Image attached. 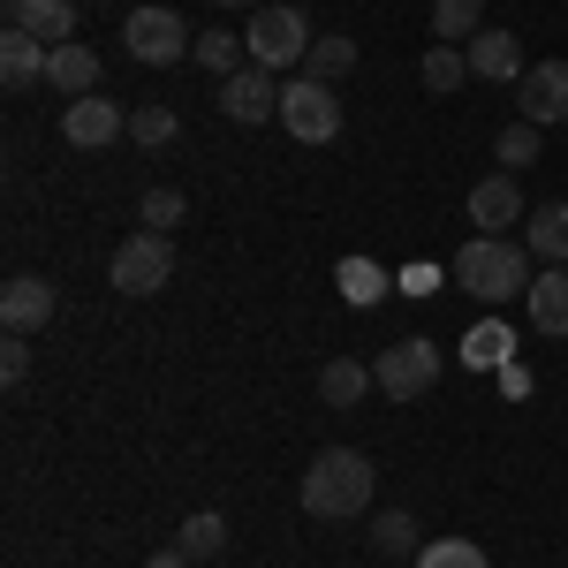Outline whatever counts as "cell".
Listing matches in <instances>:
<instances>
[{
  "mask_svg": "<svg viewBox=\"0 0 568 568\" xmlns=\"http://www.w3.org/2000/svg\"><path fill=\"white\" fill-rule=\"evenodd\" d=\"M372 387H379V379H372V364H356V356H334V364L318 372V394H326V409H356V402H364Z\"/></svg>",
  "mask_w": 568,
  "mask_h": 568,
  "instance_id": "e0dca14e",
  "label": "cell"
},
{
  "mask_svg": "<svg viewBox=\"0 0 568 568\" xmlns=\"http://www.w3.org/2000/svg\"><path fill=\"white\" fill-rule=\"evenodd\" d=\"M417 568H485V546H470V538H433V546H417Z\"/></svg>",
  "mask_w": 568,
  "mask_h": 568,
  "instance_id": "484cf974",
  "label": "cell"
},
{
  "mask_svg": "<svg viewBox=\"0 0 568 568\" xmlns=\"http://www.w3.org/2000/svg\"><path fill=\"white\" fill-rule=\"evenodd\" d=\"M23 372H31V349H23V334H8V349H0V379L23 387Z\"/></svg>",
  "mask_w": 568,
  "mask_h": 568,
  "instance_id": "1f68e13d",
  "label": "cell"
},
{
  "mask_svg": "<svg viewBox=\"0 0 568 568\" xmlns=\"http://www.w3.org/2000/svg\"><path fill=\"white\" fill-rule=\"evenodd\" d=\"M45 84L69 91V99H84V91L99 84V53H91V45H53V61H45Z\"/></svg>",
  "mask_w": 568,
  "mask_h": 568,
  "instance_id": "ac0fdd59",
  "label": "cell"
},
{
  "mask_svg": "<svg viewBox=\"0 0 568 568\" xmlns=\"http://www.w3.org/2000/svg\"><path fill=\"white\" fill-rule=\"evenodd\" d=\"M122 130H130V114H122L114 99H99V91H84V99H69V106H61V136H69V144H84V152L114 144Z\"/></svg>",
  "mask_w": 568,
  "mask_h": 568,
  "instance_id": "9c48e42d",
  "label": "cell"
},
{
  "mask_svg": "<svg viewBox=\"0 0 568 568\" xmlns=\"http://www.w3.org/2000/svg\"><path fill=\"white\" fill-rule=\"evenodd\" d=\"M45 61H53V45H45V39L16 31V23L0 31V84H8V91H31L45 77Z\"/></svg>",
  "mask_w": 568,
  "mask_h": 568,
  "instance_id": "5bb4252c",
  "label": "cell"
},
{
  "mask_svg": "<svg viewBox=\"0 0 568 568\" xmlns=\"http://www.w3.org/2000/svg\"><path fill=\"white\" fill-rule=\"evenodd\" d=\"M8 23L31 31V39H45V45H69V31H77V0H8Z\"/></svg>",
  "mask_w": 568,
  "mask_h": 568,
  "instance_id": "9a60e30c",
  "label": "cell"
},
{
  "mask_svg": "<svg viewBox=\"0 0 568 568\" xmlns=\"http://www.w3.org/2000/svg\"><path fill=\"white\" fill-rule=\"evenodd\" d=\"M53 304H61V296L45 288L39 273H16V281L0 288V326H8V334H31V326L53 318Z\"/></svg>",
  "mask_w": 568,
  "mask_h": 568,
  "instance_id": "7c38bea8",
  "label": "cell"
},
{
  "mask_svg": "<svg viewBox=\"0 0 568 568\" xmlns=\"http://www.w3.org/2000/svg\"><path fill=\"white\" fill-rule=\"evenodd\" d=\"M493 152H500V168H530V160H538V122H524V114H516V122L500 130V144H493Z\"/></svg>",
  "mask_w": 568,
  "mask_h": 568,
  "instance_id": "83f0119b",
  "label": "cell"
},
{
  "mask_svg": "<svg viewBox=\"0 0 568 568\" xmlns=\"http://www.w3.org/2000/svg\"><path fill=\"white\" fill-rule=\"evenodd\" d=\"M417 77H425V91H455L463 77H470V53H463V45H433Z\"/></svg>",
  "mask_w": 568,
  "mask_h": 568,
  "instance_id": "cb8c5ba5",
  "label": "cell"
},
{
  "mask_svg": "<svg viewBox=\"0 0 568 568\" xmlns=\"http://www.w3.org/2000/svg\"><path fill=\"white\" fill-rule=\"evenodd\" d=\"M524 220V190H516V175L500 168V175L470 182V227H485V235H500V227H516Z\"/></svg>",
  "mask_w": 568,
  "mask_h": 568,
  "instance_id": "8fae6325",
  "label": "cell"
},
{
  "mask_svg": "<svg viewBox=\"0 0 568 568\" xmlns=\"http://www.w3.org/2000/svg\"><path fill=\"white\" fill-rule=\"evenodd\" d=\"M334 288H342V296H349V304L364 311V304H379L394 281H387V273H379L372 258H342V265H334Z\"/></svg>",
  "mask_w": 568,
  "mask_h": 568,
  "instance_id": "ffe728a7",
  "label": "cell"
},
{
  "mask_svg": "<svg viewBox=\"0 0 568 568\" xmlns=\"http://www.w3.org/2000/svg\"><path fill=\"white\" fill-rule=\"evenodd\" d=\"M182 554H190V561H213L220 546H227V524H220L213 508H197V516H190V524H182V538H175Z\"/></svg>",
  "mask_w": 568,
  "mask_h": 568,
  "instance_id": "603a6c76",
  "label": "cell"
},
{
  "mask_svg": "<svg viewBox=\"0 0 568 568\" xmlns=\"http://www.w3.org/2000/svg\"><path fill=\"white\" fill-rule=\"evenodd\" d=\"M530 326L538 334H568V265H546V273H530Z\"/></svg>",
  "mask_w": 568,
  "mask_h": 568,
  "instance_id": "2e32d148",
  "label": "cell"
},
{
  "mask_svg": "<svg viewBox=\"0 0 568 568\" xmlns=\"http://www.w3.org/2000/svg\"><path fill=\"white\" fill-rule=\"evenodd\" d=\"M530 258L546 265H568V205H530Z\"/></svg>",
  "mask_w": 568,
  "mask_h": 568,
  "instance_id": "d6986e66",
  "label": "cell"
},
{
  "mask_svg": "<svg viewBox=\"0 0 568 568\" xmlns=\"http://www.w3.org/2000/svg\"><path fill=\"white\" fill-rule=\"evenodd\" d=\"M220 114L243 122V130L273 122V114H281V84H273V69H235V77H220Z\"/></svg>",
  "mask_w": 568,
  "mask_h": 568,
  "instance_id": "ba28073f",
  "label": "cell"
},
{
  "mask_svg": "<svg viewBox=\"0 0 568 568\" xmlns=\"http://www.w3.org/2000/svg\"><path fill=\"white\" fill-rule=\"evenodd\" d=\"M372 546H379V554H409V546H417V524H409V516H372Z\"/></svg>",
  "mask_w": 568,
  "mask_h": 568,
  "instance_id": "f546056e",
  "label": "cell"
},
{
  "mask_svg": "<svg viewBox=\"0 0 568 568\" xmlns=\"http://www.w3.org/2000/svg\"><path fill=\"white\" fill-rule=\"evenodd\" d=\"M122 45H130V61H144V69H168V61H182L197 39H190V23H182L175 8H130Z\"/></svg>",
  "mask_w": 568,
  "mask_h": 568,
  "instance_id": "5b68a950",
  "label": "cell"
},
{
  "mask_svg": "<svg viewBox=\"0 0 568 568\" xmlns=\"http://www.w3.org/2000/svg\"><path fill=\"white\" fill-rule=\"evenodd\" d=\"M463 53H470V77H485V84H524V45H516V31H478Z\"/></svg>",
  "mask_w": 568,
  "mask_h": 568,
  "instance_id": "4fadbf2b",
  "label": "cell"
},
{
  "mask_svg": "<svg viewBox=\"0 0 568 568\" xmlns=\"http://www.w3.org/2000/svg\"><path fill=\"white\" fill-rule=\"evenodd\" d=\"M144 568H190V554H182V546H175V554H152V561H144Z\"/></svg>",
  "mask_w": 568,
  "mask_h": 568,
  "instance_id": "d6a6232c",
  "label": "cell"
},
{
  "mask_svg": "<svg viewBox=\"0 0 568 568\" xmlns=\"http://www.w3.org/2000/svg\"><path fill=\"white\" fill-rule=\"evenodd\" d=\"M175 130H182L175 106H136V114H130V136H136V144H175Z\"/></svg>",
  "mask_w": 568,
  "mask_h": 568,
  "instance_id": "4316f807",
  "label": "cell"
},
{
  "mask_svg": "<svg viewBox=\"0 0 568 568\" xmlns=\"http://www.w3.org/2000/svg\"><path fill=\"white\" fill-rule=\"evenodd\" d=\"M220 8H265V0H220Z\"/></svg>",
  "mask_w": 568,
  "mask_h": 568,
  "instance_id": "836d02e7",
  "label": "cell"
},
{
  "mask_svg": "<svg viewBox=\"0 0 568 568\" xmlns=\"http://www.w3.org/2000/svg\"><path fill=\"white\" fill-rule=\"evenodd\" d=\"M372 485H379V470L356 447H326V455H311L296 500H304V516H318V524H356L372 508Z\"/></svg>",
  "mask_w": 568,
  "mask_h": 568,
  "instance_id": "6da1fadb",
  "label": "cell"
},
{
  "mask_svg": "<svg viewBox=\"0 0 568 568\" xmlns=\"http://www.w3.org/2000/svg\"><path fill=\"white\" fill-rule=\"evenodd\" d=\"M281 122H288L296 144H334L342 136V99H334V84H318V77H288L281 84Z\"/></svg>",
  "mask_w": 568,
  "mask_h": 568,
  "instance_id": "277c9868",
  "label": "cell"
},
{
  "mask_svg": "<svg viewBox=\"0 0 568 568\" xmlns=\"http://www.w3.org/2000/svg\"><path fill=\"white\" fill-rule=\"evenodd\" d=\"M433 31L447 45H455V39H478V31H485V0H433Z\"/></svg>",
  "mask_w": 568,
  "mask_h": 568,
  "instance_id": "44dd1931",
  "label": "cell"
},
{
  "mask_svg": "<svg viewBox=\"0 0 568 568\" xmlns=\"http://www.w3.org/2000/svg\"><path fill=\"white\" fill-rule=\"evenodd\" d=\"M455 281L478 304H516L530 288V258H524V243H508V235H470L463 258H455Z\"/></svg>",
  "mask_w": 568,
  "mask_h": 568,
  "instance_id": "7a4b0ae2",
  "label": "cell"
},
{
  "mask_svg": "<svg viewBox=\"0 0 568 568\" xmlns=\"http://www.w3.org/2000/svg\"><path fill=\"white\" fill-rule=\"evenodd\" d=\"M168 273H175V251H168L160 227H144V235H130V243L114 251V288H122V296H160Z\"/></svg>",
  "mask_w": 568,
  "mask_h": 568,
  "instance_id": "8992f818",
  "label": "cell"
},
{
  "mask_svg": "<svg viewBox=\"0 0 568 568\" xmlns=\"http://www.w3.org/2000/svg\"><path fill=\"white\" fill-rule=\"evenodd\" d=\"M175 220H182V190H144V227H160V235H168Z\"/></svg>",
  "mask_w": 568,
  "mask_h": 568,
  "instance_id": "4dcf8cb0",
  "label": "cell"
},
{
  "mask_svg": "<svg viewBox=\"0 0 568 568\" xmlns=\"http://www.w3.org/2000/svg\"><path fill=\"white\" fill-rule=\"evenodd\" d=\"M372 379H379V394L409 402V394H425L439 379V349H433V342H394V349H379Z\"/></svg>",
  "mask_w": 568,
  "mask_h": 568,
  "instance_id": "52a82bcc",
  "label": "cell"
},
{
  "mask_svg": "<svg viewBox=\"0 0 568 568\" xmlns=\"http://www.w3.org/2000/svg\"><path fill=\"white\" fill-rule=\"evenodd\" d=\"M243 53H251V45H243V39H227V31H205V39L190 45V61H205L213 77H235V69H243Z\"/></svg>",
  "mask_w": 568,
  "mask_h": 568,
  "instance_id": "d4e9b609",
  "label": "cell"
},
{
  "mask_svg": "<svg viewBox=\"0 0 568 568\" xmlns=\"http://www.w3.org/2000/svg\"><path fill=\"white\" fill-rule=\"evenodd\" d=\"M349 69H356V45H349V39H318V45L304 53V77H318V84H342Z\"/></svg>",
  "mask_w": 568,
  "mask_h": 568,
  "instance_id": "7402d4cb",
  "label": "cell"
},
{
  "mask_svg": "<svg viewBox=\"0 0 568 568\" xmlns=\"http://www.w3.org/2000/svg\"><path fill=\"white\" fill-rule=\"evenodd\" d=\"M243 45H251V69H296L311 45V23H304V8H281V0H265V8H251V31H243Z\"/></svg>",
  "mask_w": 568,
  "mask_h": 568,
  "instance_id": "3957f363",
  "label": "cell"
},
{
  "mask_svg": "<svg viewBox=\"0 0 568 568\" xmlns=\"http://www.w3.org/2000/svg\"><path fill=\"white\" fill-rule=\"evenodd\" d=\"M516 106H524V122H538V130L568 122V61H538V69H524Z\"/></svg>",
  "mask_w": 568,
  "mask_h": 568,
  "instance_id": "30bf717a",
  "label": "cell"
},
{
  "mask_svg": "<svg viewBox=\"0 0 568 568\" xmlns=\"http://www.w3.org/2000/svg\"><path fill=\"white\" fill-rule=\"evenodd\" d=\"M508 349H516V334H508L500 318H485L478 334L463 342V356H470V364H508Z\"/></svg>",
  "mask_w": 568,
  "mask_h": 568,
  "instance_id": "f1b7e54d",
  "label": "cell"
}]
</instances>
